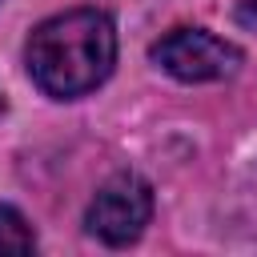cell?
<instances>
[{
  "mask_svg": "<svg viewBox=\"0 0 257 257\" xmlns=\"http://www.w3.org/2000/svg\"><path fill=\"white\" fill-rule=\"evenodd\" d=\"M28 76L40 92L72 100L108 80L116 64V28L96 8H72L32 28L24 48Z\"/></svg>",
  "mask_w": 257,
  "mask_h": 257,
  "instance_id": "cell-1",
  "label": "cell"
},
{
  "mask_svg": "<svg viewBox=\"0 0 257 257\" xmlns=\"http://www.w3.org/2000/svg\"><path fill=\"white\" fill-rule=\"evenodd\" d=\"M149 217H153V189H149V181L137 177V173H116L88 201L84 225L104 245H133L145 233Z\"/></svg>",
  "mask_w": 257,
  "mask_h": 257,
  "instance_id": "cell-2",
  "label": "cell"
},
{
  "mask_svg": "<svg viewBox=\"0 0 257 257\" xmlns=\"http://www.w3.org/2000/svg\"><path fill=\"white\" fill-rule=\"evenodd\" d=\"M169 76L185 84H205V80H225L241 68V48L205 32V28H173L161 36L149 52Z\"/></svg>",
  "mask_w": 257,
  "mask_h": 257,
  "instance_id": "cell-3",
  "label": "cell"
},
{
  "mask_svg": "<svg viewBox=\"0 0 257 257\" xmlns=\"http://www.w3.org/2000/svg\"><path fill=\"white\" fill-rule=\"evenodd\" d=\"M32 249H36V233L24 221V213L0 205V253H32Z\"/></svg>",
  "mask_w": 257,
  "mask_h": 257,
  "instance_id": "cell-4",
  "label": "cell"
},
{
  "mask_svg": "<svg viewBox=\"0 0 257 257\" xmlns=\"http://www.w3.org/2000/svg\"><path fill=\"white\" fill-rule=\"evenodd\" d=\"M0 112H4V96H0Z\"/></svg>",
  "mask_w": 257,
  "mask_h": 257,
  "instance_id": "cell-5",
  "label": "cell"
}]
</instances>
